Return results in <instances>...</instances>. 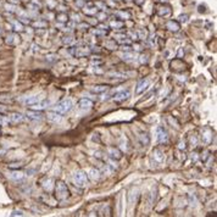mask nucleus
Segmentation results:
<instances>
[{"mask_svg": "<svg viewBox=\"0 0 217 217\" xmlns=\"http://www.w3.org/2000/svg\"><path fill=\"white\" fill-rule=\"evenodd\" d=\"M152 155H154V159H155V161H156V162L161 163V162L165 161V154L160 149H155L152 151Z\"/></svg>", "mask_w": 217, "mask_h": 217, "instance_id": "obj_17", "label": "nucleus"}, {"mask_svg": "<svg viewBox=\"0 0 217 217\" xmlns=\"http://www.w3.org/2000/svg\"><path fill=\"white\" fill-rule=\"evenodd\" d=\"M122 59L125 61H127V62H132V61L135 60V55L133 53H131V51H127V53H125V55H123Z\"/></svg>", "mask_w": 217, "mask_h": 217, "instance_id": "obj_24", "label": "nucleus"}, {"mask_svg": "<svg viewBox=\"0 0 217 217\" xmlns=\"http://www.w3.org/2000/svg\"><path fill=\"white\" fill-rule=\"evenodd\" d=\"M146 61H148V59H146V56H144V55H142V56H140V62H142V64H144V62H146Z\"/></svg>", "mask_w": 217, "mask_h": 217, "instance_id": "obj_43", "label": "nucleus"}, {"mask_svg": "<svg viewBox=\"0 0 217 217\" xmlns=\"http://www.w3.org/2000/svg\"><path fill=\"white\" fill-rule=\"evenodd\" d=\"M116 15L117 16H120V17H122V19H129V13L128 12H125V11H118V12H116Z\"/></svg>", "mask_w": 217, "mask_h": 217, "instance_id": "obj_33", "label": "nucleus"}, {"mask_svg": "<svg viewBox=\"0 0 217 217\" xmlns=\"http://www.w3.org/2000/svg\"><path fill=\"white\" fill-rule=\"evenodd\" d=\"M56 20H57L59 22H62V23H64V22H67V21H68V16H67L66 13L62 12V13H59V15H57V16H56Z\"/></svg>", "mask_w": 217, "mask_h": 217, "instance_id": "obj_28", "label": "nucleus"}, {"mask_svg": "<svg viewBox=\"0 0 217 217\" xmlns=\"http://www.w3.org/2000/svg\"><path fill=\"white\" fill-rule=\"evenodd\" d=\"M54 181L51 179V178H48V179H45L44 182H43V188H44V190H46V192H51L53 190V188H54Z\"/></svg>", "mask_w": 217, "mask_h": 217, "instance_id": "obj_20", "label": "nucleus"}, {"mask_svg": "<svg viewBox=\"0 0 217 217\" xmlns=\"http://www.w3.org/2000/svg\"><path fill=\"white\" fill-rule=\"evenodd\" d=\"M46 118H48L50 122L56 123V122H60L61 121V114H57L55 111H51V112H49L48 115H46Z\"/></svg>", "mask_w": 217, "mask_h": 217, "instance_id": "obj_19", "label": "nucleus"}, {"mask_svg": "<svg viewBox=\"0 0 217 217\" xmlns=\"http://www.w3.org/2000/svg\"><path fill=\"white\" fill-rule=\"evenodd\" d=\"M129 91L128 90H122V91H118L114 95V101L116 103H121V101H125L129 98Z\"/></svg>", "mask_w": 217, "mask_h": 217, "instance_id": "obj_7", "label": "nucleus"}, {"mask_svg": "<svg viewBox=\"0 0 217 217\" xmlns=\"http://www.w3.org/2000/svg\"><path fill=\"white\" fill-rule=\"evenodd\" d=\"M105 46H107L109 49H115V48H116L115 39H114V40H107V42L105 43Z\"/></svg>", "mask_w": 217, "mask_h": 217, "instance_id": "obj_32", "label": "nucleus"}, {"mask_svg": "<svg viewBox=\"0 0 217 217\" xmlns=\"http://www.w3.org/2000/svg\"><path fill=\"white\" fill-rule=\"evenodd\" d=\"M156 134H158V140H159L160 143L167 142L168 135H167V132H166L162 127H158V129H156Z\"/></svg>", "mask_w": 217, "mask_h": 217, "instance_id": "obj_14", "label": "nucleus"}, {"mask_svg": "<svg viewBox=\"0 0 217 217\" xmlns=\"http://www.w3.org/2000/svg\"><path fill=\"white\" fill-rule=\"evenodd\" d=\"M201 140H203L204 144H210L212 142V131L209 128H205L203 132H201Z\"/></svg>", "mask_w": 217, "mask_h": 217, "instance_id": "obj_8", "label": "nucleus"}, {"mask_svg": "<svg viewBox=\"0 0 217 217\" xmlns=\"http://www.w3.org/2000/svg\"><path fill=\"white\" fill-rule=\"evenodd\" d=\"M9 123H10L9 117H6V116H1V115H0V126H6V125H9Z\"/></svg>", "mask_w": 217, "mask_h": 217, "instance_id": "obj_30", "label": "nucleus"}, {"mask_svg": "<svg viewBox=\"0 0 217 217\" xmlns=\"http://www.w3.org/2000/svg\"><path fill=\"white\" fill-rule=\"evenodd\" d=\"M1 33H3V30H1V28H0V36H1Z\"/></svg>", "mask_w": 217, "mask_h": 217, "instance_id": "obj_47", "label": "nucleus"}, {"mask_svg": "<svg viewBox=\"0 0 217 217\" xmlns=\"http://www.w3.org/2000/svg\"><path fill=\"white\" fill-rule=\"evenodd\" d=\"M88 175H89V177H90L93 181H97V179H99V177H100V172L98 171V169H95V168H90L89 171H88Z\"/></svg>", "mask_w": 217, "mask_h": 217, "instance_id": "obj_22", "label": "nucleus"}, {"mask_svg": "<svg viewBox=\"0 0 217 217\" xmlns=\"http://www.w3.org/2000/svg\"><path fill=\"white\" fill-rule=\"evenodd\" d=\"M62 43H64V44H72V43H73V38H72L71 36L64 37V38H62Z\"/></svg>", "mask_w": 217, "mask_h": 217, "instance_id": "obj_34", "label": "nucleus"}, {"mask_svg": "<svg viewBox=\"0 0 217 217\" xmlns=\"http://www.w3.org/2000/svg\"><path fill=\"white\" fill-rule=\"evenodd\" d=\"M121 49H122L123 51H126V53H127V51H131V46H129V45H126V46H125V45H123V46H122V48H121Z\"/></svg>", "mask_w": 217, "mask_h": 217, "instance_id": "obj_40", "label": "nucleus"}, {"mask_svg": "<svg viewBox=\"0 0 217 217\" xmlns=\"http://www.w3.org/2000/svg\"><path fill=\"white\" fill-rule=\"evenodd\" d=\"M83 11H84L85 15L93 16V15L98 13V6H95V4H93V3H88L87 5L83 6Z\"/></svg>", "mask_w": 217, "mask_h": 217, "instance_id": "obj_9", "label": "nucleus"}, {"mask_svg": "<svg viewBox=\"0 0 217 217\" xmlns=\"http://www.w3.org/2000/svg\"><path fill=\"white\" fill-rule=\"evenodd\" d=\"M107 87L106 85H95V87H93L91 88V91L93 93H97V94H100V93H105V91H107Z\"/></svg>", "mask_w": 217, "mask_h": 217, "instance_id": "obj_23", "label": "nucleus"}, {"mask_svg": "<svg viewBox=\"0 0 217 217\" xmlns=\"http://www.w3.org/2000/svg\"><path fill=\"white\" fill-rule=\"evenodd\" d=\"M55 196L60 201H64L70 196V192H68V188H67V185H66L65 182L59 181L56 183V185H55Z\"/></svg>", "mask_w": 217, "mask_h": 217, "instance_id": "obj_1", "label": "nucleus"}, {"mask_svg": "<svg viewBox=\"0 0 217 217\" xmlns=\"http://www.w3.org/2000/svg\"><path fill=\"white\" fill-rule=\"evenodd\" d=\"M179 149H185V144H184V142H181V144H179Z\"/></svg>", "mask_w": 217, "mask_h": 217, "instance_id": "obj_45", "label": "nucleus"}, {"mask_svg": "<svg viewBox=\"0 0 217 217\" xmlns=\"http://www.w3.org/2000/svg\"><path fill=\"white\" fill-rule=\"evenodd\" d=\"M78 107L81 109V110H83V111H88V110H90V109L93 107V101L89 100V99L83 98V99H81L78 101Z\"/></svg>", "mask_w": 217, "mask_h": 217, "instance_id": "obj_11", "label": "nucleus"}, {"mask_svg": "<svg viewBox=\"0 0 217 217\" xmlns=\"http://www.w3.org/2000/svg\"><path fill=\"white\" fill-rule=\"evenodd\" d=\"M5 42H6L9 45H17V44L20 43V37H19L16 33H11V34L7 36V38H6Z\"/></svg>", "mask_w": 217, "mask_h": 217, "instance_id": "obj_15", "label": "nucleus"}, {"mask_svg": "<svg viewBox=\"0 0 217 217\" xmlns=\"http://www.w3.org/2000/svg\"><path fill=\"white\" fill-rule=\"evenodd\" d=\"M78 27H80V28H82V29H87V28H89V26H88L87 23H80V25H78Z\"/></svg>", "mask_w": 217, "mask_h": 217, "instance_id": "obj_42", "label": "nucleus"}, {"mask_svg": "<svg viewBox=\"0 0 217 217\" xmlns=\"http://www.w3.org/2000/svg\"><path fill=\"white\" fill-rule=\"evenodd\" d=\"M90 49L89 48H72L70 49V53L73 55V56H78V57H82V56H88L90 54Z\"/></svg>", "mask_w": 217, "mask_h": 217, "instance_id": "obj_5", "label": "nucleus"}, {"mask_svg": "<svg viewBox=\"0 0 217 217\" xmlns=\"http://www.w3.org/2000/svg\"><path fill=\"white\" fill-rule=\"evenodd\" d=\"M6 152V150H4V149H0V155H4Z\"/></svg>", "mask_w": 217, "mask_h": 217, "instance_id": "obj_46", "label": "nucleus"}, {"mask_svg": "<svg viewBox=\"0 0 217 217\" xmlns=\"http://www.w3.org/2000/svg\"><path fill=\"white\" fill-rule=\"evenodd\" d=\"M11 216H23V212L20 210H15L11 212Z\"/></svg>", "mask_w": 217, "mask_h": 217, "instance_id": "obj_37", "label": "nucleus"}, {"mask_svg": "<svg viewBox=\"0 0 217 217\" xmlns=\"http://www.w3.org/2000/svg\"><path fill=\"white\" fill-rule=\"evenodd\" d=\"M115 42H118V43L122 44V45H123V44L129 45L132 40H131L126 34H116V36H115Z\"/></svg>", "mask_w": 217, "mask_h": 217, "instance_id": "obj_16", "label": "nucleus"}, {"mask_svg": "<svg viewBox=\"0 0 217 217\" xmlns=\"http://www.w3.org/2000/svg\"><path fill=\"white\" fill-rule=\"evenodd\" d=\"M179 19H181L182 22H187V21H188V16H187V15H182Z\"/></svg>", "mask_w": 217, "mask_h": 217, "instance_id": "obj_41", "label": "nucleus"}, {"mask_svg": "<svg viewBox=\"0 0 217 217\" xmlns=\"http://www.w3.org/2000/svg\"><path fill=\"white\" fill-rule=\"evenodd\" d=\"M33 26L37 27V28H44V27L48 26V23H46L45 21H36V22L33 23Z\"/></svg>", "mask_w": 217, "mask_h": 217, "instance_id": "obj_31", "label": "nucleus"}, {"mask_svg": "<svg viewBox=\"0 0 217 217\" xmlns=\"http://www.w3.org/2000/svg\"><path fill=\"white\" fill-rule=\"evenodd\" d=\"M43 114L37 111V110H32V111H27L26 112V117L29 118V120H33V121H42L43 120Z\"/></svg>", "mask_w": 217, "mask_h": 217, "instance_id": "obj_10", "label": "nucleus"}, {"mask_svg": "<svg viewBox=\"0 0 217 217\" xmlns=\"http://www.w3.org/2000/svg\"><path fill=\"white\" fill-rule=\"evenodd\" d=\"M107 154H109V156H110L111 159H114V160H120L122 158V152L116 148H109Z\"/></svg>", "mask_w": 217, "mask_h": 217, "instance_id": "obj_12", "label": "nucleus"}, {"mask_svg": "<svg viewBox=\"0 0 217 217\" xmlns=\"http://www.w3.org/2000/svg\"><path fill=\"white\" fill-rule=\"evenodd\" d=\"M110 26H111V28H114V29H121L123 26H125V23H123L122 21L115 20V21H111V22H110Z\"/></svg>", "mask_w": 217, "mask_h": 217, "instance_id": "obj_25", "label": "nucleus"}, {"mask_svg": "<svg viewBox=\"0 0 217 217\" xmlns=\"http://www.w3.org/2000/svg\"><path fill=\"white\" fill-rule=\"evenodd\" d=\"M5 7H6V10H9V11H12V12H15V11H16V10H15L16 7H15V6H11V5H7V4L5 5Z\"/></svg>", "mask_w": 217, "mask_h": 217, "instance_id": "obj_39", "label": "nucleus"}, {"mask_svg": "<svg viewBox=\"0 0 217 217\" xmlns=\"http://www.w3.org/2000/svg\"><path fill=\"white\" fill-rule=\"evenodd\" d=\"M12 26H13V29L17 30V32H21V30H23V26L20 21H12Z\"/></svg>", "mask_w": 217, "mask_h": 217, "instance_id": "obj_29", "label": "nucleus"}, {"mask_svg": "<svg viewBox=\"0 0 217 217\" xmlns=\"http://www.w3.org/2000/svg\"><path fill=\"white\" fill-rule=\"evenodd\" d=\"M129 36L132 37V39H133V40H137V38H138V37H137V33H133V32H131V33H129Z\"/></svg>", "mask_w": 217, "mask_h": 217, "instance_id": "obj_44", "label": "nucleus"}, {"mask_svg": "<svg viewBox=\"0 0 217 217\" xmlns=\"http://www.w3.org/2000/svg\"><path fill=\"white\" fill-rule=\"evenodd\" d=\"M149 87H150V81L149 80H142L140 82H139L138 84H137V89H135V93L138 95H140V94H143L144 91H146L148 89H149Z\"/></svg>", "mask_w": 217, "mask_h": 217, "instance_id": "obj_4", "label": "nucleus"}, {"mask_svg": "<svg viewBox=\"0 0 217 217\" xmlns=\"http://www.w3.org/2000/svg\"><path fill=\"white\" fill-rule=\"evenodd\" d=\"M106 17H107V15H106V13H104V12H100V13H98V19H99L100 21H104V20H106Z\"/></svg>", "mask_w": 217, "mask_h": 217, "instance_id": "obj_35", "label": "nucleus"}, {"mask_svg": "<svg viewBox=\"0 0 217 217\" xmlns=\"http://www.w3.org/2000/svg\"><path fill=\"white\" fill-rule=\"evenodd\" d=\"M166 26H167V28H168L169 30H172V32H178L179 28H181L179 23L176 22V21H168Z\"/></svg>", "mask_w": 217, "mask_h": 217, "instance_id": "obj_21", "label": "nucleus"}, {"mask_svg": "<svg viewBox=\"0 0 217 217\" xmlns=\"http://www.w3.org/2000/svg\"><path fill=\"white\" fill-rule=\"evenodd\" d=\"M42 99H43V97H42L40 94H38V95H30V97L25 98V99H23V103H25L27 106H33V105L38 104Z\"/></svg>", "mask_w": 217, "mask_h": 217, "instance_id": "obj_6", "label": "nucleus"}, {"mask_svg": "<svg viewBox=\"0 0 217 217\" xmlns=\"http://www.w3.org/2000/svg\"><path fill=\"white\" fill-rule=\"evenodd\" d=\"M95 6L101 7V10H106V5H104V4H103V3H100V1H97V3H95Z\"/></svg>", "mask_w": 217, "mask_h": 217, "instance_id": "obj_38", "label": "nucleus"}, {"mask_svg": "<svg viewBox=\"0 0 217 217\" xmlns=\"http://www.w3.org/2000/svg\"><path fill=\"white\" fill-rule=\"evenodd\" d=\"M158 12H159L160 16H167V15L171 13V9H169L168 6H163V7H160Z\"/></svg>", "mask_w": 217, "mask_h": 217, "instance_id": "obj_26", "label": "nucleus"}, {"mask_svg": "<svg viewBox=\"0 0 217 217\" xmlns=\"http://www.w3.org/2000/svg\"><path fill=\"white\" fill-rule=\"evenodd\" d=\"M26 118V116H23L22 114H19V112H13L9 116V121L12 122V123H20V122H23Z\"/></svg>", "mask_w": 217, "mask_h": 217, "instance_id": "obj_13", "label": "nucleus"}, {"mask_svg": "<svg viewBox=\"0 0 217 217\" xmlns=\"http://www.w3.org/2000/svg\"><path fill=\"white\" fill-rule=\"evenodd\" d=\"M93 33H94V34H97V36H105V34L107 33V30L105 29V27L100 26L99 28H97V29H94V30H93Z\"/></svg>", "mask_w": 217, "mask_h": 217, "instance_id": "obj_27", "label": "nucleus"}, {"mask_svg": "<svg viewBox=\"0 0 217 217\" xmlns=\"http://www.w3.org/2000/svg\"><path fill=\"white\" fill-rule=\"evenodd\" d=\"M72 178H73V182H74V184L77 185V187L83 188L84 185L87 184V175L83 171H76L73 173Z\"/></svg>", "mask_w": 217, "mask_h": 217, "instance_id": "obj_3", "label": "nucleus"}, {"mask_svg": "<svg viewBox=\"0 0 217 217\" xmlns=\"http://www.w3.org/2000/svg\"><path fill=\"white\" fill-rule=\"evenodd\" d=\"M9 177L15 182H19V181H22L25 178V175L22 172H20V171H12V172L9 173Z\"/></svg>", "mask_w": 217, "mask_h": 217, "instance_id": "obj_18", "label": "nucleus"}, {"mask_svg": "<svg viewBox=\"0 0 217 217\" xmlns=\"http://www.w3.org/2000/svg\"><path fill=\"white\" fill-rule=\"evenodd\" d=\"M72 107H73V101L67 98V99H64L60 103L55 104L54 106H51V110L57 112V114H66V112H68L71 110Z\"/></svg>", "mask_w": 217, "mask_h": 217, "instance_id": "obj_2", "label": "nucleus"}, {"mask_svg": "<svg viewBox=\"0 0 217 217\" xmlns=\"http://www.w3.org/2000/svg\"><path fill=\"white\" fill-rule=\"evenodd\" d=\"M46 60H48V61H55V60H57V56L55 54H51V55L46 56Z\"/></svg>", "mask_w": 217, "mask_h": 217, "instance_id": "obj_36", "label": "nucleus"}]
</instances>
